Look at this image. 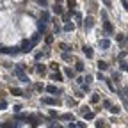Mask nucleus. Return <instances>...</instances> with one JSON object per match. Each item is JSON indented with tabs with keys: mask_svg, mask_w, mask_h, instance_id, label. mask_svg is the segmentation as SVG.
I'll list each match as a JSON object with an SVG mask.
<instances>
[{
	"mask_svg": "<svg viewBox=\"0 0 128 128\" xmlns=\"http://www.w3.org/2000/svg\"><path fill=\"white\" fill-rule=\"evenodd\" d=\"M68 4H70V6L73 7V6H75V0H68Z\"/></svg>",
	"mask_w": 128,
	"mask_h": 128,
	"instance_id": "f257e3e1",
	"label": "nucleus"
}]
</instances>
